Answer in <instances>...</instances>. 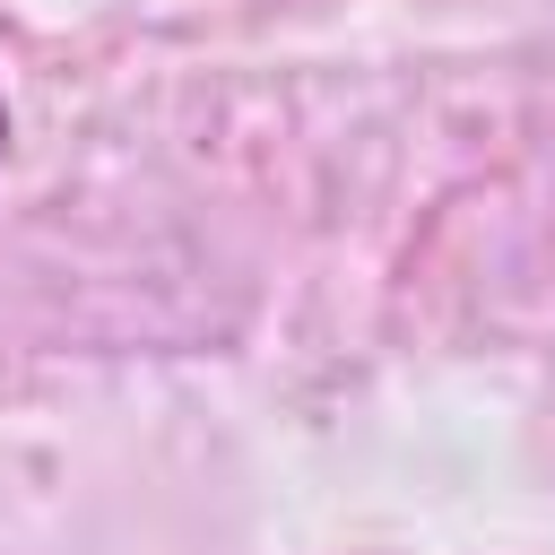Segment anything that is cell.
Here are the masks:
<instances>
[{
  "instance_id": "6da1fadb",
  "label": "cell",
  "mask_w": 555,
  "mask_h": 555,
  "mask_svg": "<svg viewBox=\"0 0 555 555\" xmlns=\"http://www.w3.org/2000/svg\"><path fill=\"white\" fill-rule=\"evenodd\" d=\"M0 156H9V95H0Z\"/></svg>"
}]
</instances>
